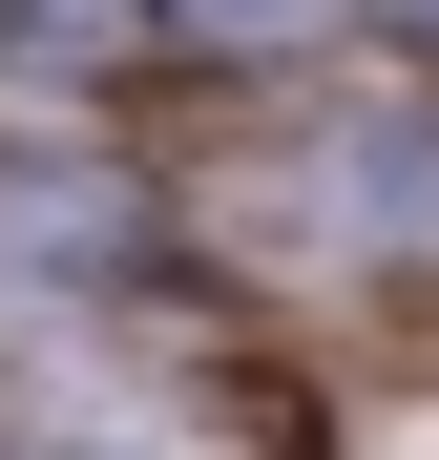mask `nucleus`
<instances>
[{"mask_svg":"<svg viewBox=\"0 0 439 460\" xmlns=\"http://www.w3.org/2000/svg\"><path fill=\"white\" fill-rule=\"evenodd\" d=\"M189 22H314V0H189Z\"/></svg>","mask_w":439,"mask_h":460,"instance_id":"nucleus-2","label":"nucleus"},{"mask_svg":"<svg viewBox=\"0 0 439 460\" xmlns=\"http://www.w3.org/2000/svg\"><path fill=\"white\" fill-rule=\"evenodd\" d=\"M356 209H398L418 252H439V126H377V146H356Z\"/></svg>","mask_w":439,"mask_h":460,"instance_id":"nucleus-1","label":"nucleus"}]
</instances>
